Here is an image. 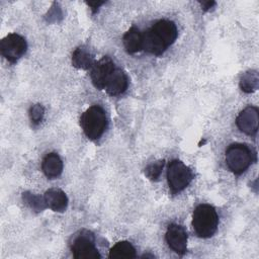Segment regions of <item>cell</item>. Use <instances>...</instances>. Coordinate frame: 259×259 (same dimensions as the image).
<instances>
[{"mask_svg": "<svg viewBox=\"0 0 259 259\" xmlns=\"http://www.w3.org/2000/svg\"><path fill=\"white\" fill-rule=\"evenodd\" d=\"M214 4H215V2H213V1H211V2H202V3H201V6L203 7L204 10H208V9L211 8Z\"/></svg>", "mask_w": 259, "mask_h": 259, "instance_id": "obj_22", "label": "cell"}, {"mask_svg": "<svg viewBox=\"0 0 259 259\" xmlns=\"http://www.w3.org/2000/svg\"><path fill=\"white\" fill-rule=\"evenodd\" d=\"M115 66L112 60L109 57H103L99 61L95 62L93 67L90 69V77L93 85L99 89H104V85L106 82V79L110 75V73L114 70Z\"/></svg>", "mask_w": 259, "mask_h": 259, "instance_id": "obj_8", "label": "cell"}, {"mask_svg": "<svg viewBox=\"0 0 259 259\" xmlns=\"http://www.w3.org/2000/svg\"><path fill=\"white\" fill-rule=\"evenodd\" d=\"M136 249L127 241L117 242L109 251V258H135Z\"/></svg>", "mask_w": 259, "mask_h": 259, "instance_id": "obj_17", "label": "cell"}, {"mask_svg": "<svg viewBox=\"0 0 259 259\" xmlns=\"http://www.w3.org/2000/svg\"><path fill=\"white\" fill-rule=\"evenodd\" d=\"M253 162L251 149L244 144H233L226 151V164L235 174L245 172Z\"/></svg>", "mask_w": 259, "mask_h": 259, "instance_id": "obj_4", "label": "cell"}, {"mask_svg": "<svg viewBox=\"0 0 259 259\" xmlns=\"http://www.w3.org/2000/svg\"><path fill=\"white\" fill-rule=\"evenodd\" d=\"M102 4H104V2H89L88 3V5L91 7V9L93 11H96V9L99 8V6L102 5Z\"/></svg>", "mask_w": 259, "mask_h": 259, "instance_id": "obj_21", "label": "cell"}, {"mask_svg": "<svg viewBox=\"0 0 259 259\" xmlns=\"http://www.w3.org/2000/svg\"><path fill=\"white\" fill-rule=\"evenodd\" d=\"M122 40L124 49L128 54H135L143 50V33L135 26L124 33Z\"/></svg>", "mask_w": 259, "mask_h": 259, "instance_id": "obj_14", "label": "cell"}, {"mask_svg": "<svg viewBox=\"0 0 259 259\" xmlns=\"http://www.w3.org/2000/svg\"><path fill=\"white\" fill-rule=\"evenodd\" d=\"M166 242L168 246L177 254L183 255L187 250V234L183 227L171 224L166 231Z\"/></svg>", "mask_w": 259, "mask_h": 259, "instance_id": "obj_9", "label": "cell"}, {"mask_svg": "<svg viewBox=\"0 0 259 259\" xmlns=\"http://www.w3.org/2000/svg\"><path fill=\"white\" fill-rule=\"evenodd\" d=\"M218 225L219 217L212 205L202 203L195 207L192 215V227L198 237H211L215 233Z\"/></svg>", "mask_w": 259, "mask_h": 259, "instance_id": "obj_2", "label": "cell"}, {"mask_svg": "<svg viewBox=\"0 0 259 259\" xmlns=\"http://www.w3.org/2000/svg\"><path fill=\"white\" fill-rule=\"evenodd\" d=\"M44 199L47 206L54 211L63 212L68 205V197L61 189L53 188L47 190L44 195Z\"/></svg>", "mask_w": 259, "mask_h": 259, "instance_id": "obj_12", "label": "cell"}, {"mask_svg": "<svg viewBox=\"0 0 259 259\" xmlns=\"http://www.w3.org/2000/svg\"><path fill=\"white\" fill-rule=\"evenodd\" d=\"M128 85L126 74L119 68H114L106 79L104 89L111 96H117L125 92Z\"/></svg>", "mask_w": 259, "mask_h": 259, "instance_id": "obj_11", "label": "cell"}, {"mask_svg": "<svg viewBox=\"0 0 259 259\" xmlns=\"http://www.w3.org/2000/svg\"><path fill=\"white\" fill-rule=\"evenodd\" d=\"M95 61L93 56L85 48L76 49L72 55V65L81 70H89L93 67Z\"/></svg>", "mask_w": 259, "mask_h": 259, "instance_id": "obj_15", "label": "cell"}, {"mask_svg": "<svg viewBox=\"0 0 259 259\" xmlns=\"http://www.w3.org/2000/svg\"><path fill=\"white\" fill-rule=\"evenodd\" d=\"M41 169L45 175L50 179L59 177L63 171V162L60 156L56 153L48 154L42 160Z\"/></svg>", "mask_w": 259, "mask_h": 259, "instance_id": "obj_13", "label": "cell"}, {"mask_svg": "<svg viewBox=\"0 0 259 259\" xmlns=\"http://www.w3.org/2000/svg\"><path fill=\"white\" fill-rule=\"evenodd\" d=\"M80 124L89 140L99 139L107 126L106 114L103 108L99 105H92L87 108L81 115Z\"/></svg>", "mask_w": 259, "mask_h": 259, "instance_id": "obj_3", "label": "cell"}, {"mask_svg": "<svg viewBox=\"0 0 259 259\" xmlns=\"http://www.w3.org/2000/svg\"><path fill=\"white\" fill-rule=\"evenodd\" d=\"M193 179V173L182 161L174 159L168 165L167 180L173 193H178L186 188Z\"/></svg>", "mask_w": 259, "mask_h": 259, "instance_id": "obj_5", "label": "cell"}, {"mask_svg": "<svg viewBox=\"0 0 259 259\" xmlns=\"http://www.w3.org/2000/svg\"><path fill=\"white\" fill-rule=\"evenodd\" d=\"M164 164H165L164 160H159V161H156L154 163H151L150 165H148L145 168V175L150 180H153V181L158 180V178L160 177V175L162 173V169L164 167Z\"/></svg>", "mask_w": 259, "mask_h": 259, "instance_id": "obj_19", "label": "cell"}, {"mask_svg": "<svg viewBox=\"0 0 259 259\" xmlns=\"http://www.w3.org/2000/svg\"><path fill=\"white\" fill-rule=\"evenodd\" d=\"M71 250L73 256L77 259H93L100 258V254L95 247L94 237L89 231H82L78 235L72 245Z\"/></svg>", "mask_w": 259, "mask_h": 259, "instance_id": "obj_6", "label": "cell"}, {"mask_svg": "<svg viewBox=\"0 0 259 259\" xmlns=\"http://www.w3.org/2000/svg\"><path fill=\"white\" fill-rule=\"evenodd\" d=\"M45 114V108L40 104H34L29 109V117L31 121L35 124L39 123L44 117Z\"/></svg>", "mask_w": 259, "mask_h": 259, "instance_id": "obj_20", "label": "cell"}, {"mask_svg": "<svg viewBox=\"0 0 259 259\" xmlns=\"http://www.w3.org/2000/svg\"><path fill=\"white\" fill-rule=\"evenodd\" d=\"M259 122V112L256 106H247L236 118L237 126L246 135L253 136L257 133Z\"/></svg>", "mask_w": 259, "mask_h": 259, "instance_id": "obj_10", "label": "cell"}, {"mask_svg": "<svg viewBox=\"0 0 259 259\" xmlns=\"http://www.w3.org/2000/svg\"><path fill=\"white\" fill-rule=\"evenodd\" d=\"M23 201L33 210L35 211H41L45 207H47V204L45 202V199L41 198L38 195H35L30 192H24L22 195Z\"/></svg>", "mask_w": 259, "mask_h": 259, "instance_id": "obj_18", "label": "cell"}, {"mask_svg": "<svg viewBox=\"0 0 259 259\" xmlns=\"http://www.w3.org/2000/svg\"><path fill=\"white\" fill-rule=\"evenodd\" d=\"M26 50V40L17 33H9L0 41L1 55L11 63H15L20 59Z\"/></svg>", "mask_w": 259, "mask_h": 259, "instance_id": "obj_7", "label": "cell"}, {"mask_svg": "<svg viewBox=\"0 0 259 259\" xmlns=\"http://www.w3.org/2000/svg\"><path fill=\"white\" fill-rule=\"evenodd\" d=\"M240 88L245 93H251L258 89L259 87V76L257 71L255 70H249L245 72L239 82Z\"/></svg>", "mask_w": 259, "mask_h": 259, "instance_id": "obj_16", "label": "cell"}, {"mask_svg": "<svg viewBox=\"0 0 259 259\" xmlns=\"http://www.w3.org/2000/svg\"><path fill=\"white\" fill-rule=\"evenodd\" d=\"M177 35L178 30L173 21L159 20L143 33V50L152 55L160 56L174 44Z\"/></svg>", "mask_w": 259, "mask_h": 259, "instance_id": "obj_1", "label": "cell"}]
</instances>
